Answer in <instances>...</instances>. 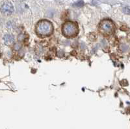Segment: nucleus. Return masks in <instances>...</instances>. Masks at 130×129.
Returning <instances> with one entry per match:
<instances>
[{
	"label": "nucleus",
	"mask_w": 130,
	"mask_h": 129,
	"mask_svg": "<svg viewBox=\"0 0 130 129\" xmlns=\"http://www.w3.org/2000/svg\"><path fill=\"white\" fill-rule=\"evenodd\" d=\"M53 32V26L51 22L42 20L35 25V33L40 38H46L51 36Z\"/></svg>",
	"instance_id": "nucleus-1"
},
{
	"label": "nucleus",
	"mask_w": 130,
	"mask_h": 129,
	"mask_svg": "<svg viewBox=\"0 0 130 129\" xmlns=\"http://www.w3.org/2000/svg\"><path fill=\"white\" fill-rule=\"evenodd\" d=\"M98 31L102 36L108 38L112 36L115 32V25L111 20L104 19L99 23Z\"/></svg>",
	"instance_id": "nucleus-2"
},
{
	"label": "nucleus",
	"mask_w": 130,
	"mask_h": 129,
	"mask_svg": "<svg viewBox=\"0 0 130 129\" xmlns=\"http://www.w3.org/2000/svg\"><path fill=\"white\" fill-rule=\"evenodd\" d=\"M61 31L62 35L66 38H76L79 34V27L78 23L72 21H67L62 24Z\"/></svg>",
	"instance_id": "nucleus-3"
},
{
	"label": "nucleus",
	"mask_w": 130,
	"mask_h": 129,
	"mask_svg": "<svg viewBox=\"0 0 130 129\" xmlns=\"http://www.w3.org/2000/svg\"><path fill=\"white\" fill-rule=\"evenodd\" d=\"M1 12L5 15H10L14 11V7L11 3L9 1L5 2L1 6Z\"/></svg>",
	"instance_id": "nucleus-4"
},
{
	"label": "nucleus",
	"mask_w": 130,
	"mask_h": 129,
	"mask_svg": "<svg viewBox=\"0 0 130 129\" xmlns=\"http://www.w3.org/2000/svg\"><path fill=\"white\" fill-rule=\"evenodd\" d=\"M3 39L6 44H11L14 42V37L11 35H6Z\"/></svg>",
	"instance_id": "nucleus-5"
},
{
	"label": "nucleus",
	"mask_w": 130,
	"mask_h": 129,
	"mask_svg": "<svg viewBox=\"0 0 130 129\" xmlns=\"http://www.w3.org/2000/svg\"><path fill=\"white\" fill-rule=\"evenodd\" d=\"M84 5V2L82 0H79V1H78V2H76V3H74V6L75 7H81L82 6H83Z\"/></svg>",
	"instance_id": "nucleus-6"
},
{
	"label": "nucleus",
	"mask_w": 130,
	"mask_h": 129,
	"mask_svg": "<svg viewBox=\"0 0 130 129\" xmlns=\"http://www.w3.org/2000/svg\"><path fill=\"white\" fill-rule=\"evenodd\" d=\"M124 12L125 14H130V9L128 7H125L124 9Z\"/></svg>",
	"instance_id": "nucleus-7"
},
{
	"label": "nucleus",
	"mask_w": 130,
	"mask_h": 129,
	"mask_svg": "<svg viewBox=\"0 0 130 129\" xmlns=\"http://www.w3.org/2000/svg\"><path fill=\"white\" fill-rule=\"evenodd\" d=\"M14 49H15L16 50H18L20 49V45L19 44V43H16V44L14 45Z\"/></svg>",
	"instance_id": "nucleus-8"
}]
</instances>
